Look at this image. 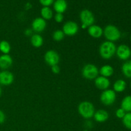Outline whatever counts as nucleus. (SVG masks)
<instances>
[{
    "mask_svg": "<svg viewBox=\"0 0 131 131\" xmlns=\"http://www.w3.org/2000/svg\"><path fill=\"white\" fill-rule=\"evenodd\" d=\"M116 46L114 42L105 41L100 45L99 52L101 57L105 60L112 58L116 54Z\"/></svg>",
    "mask_w": 131,
    "mask_h": 131,
    "instance_id": "1",
    "label": "nucleus"
},
{
    "mask_svg": "<svg viewBox=\"0 0 131 131\" xmlns=\"http://www.w3.org/2000/svg\"><path fill=\"white\" fill-rule=\"evenodd\" d=\"M78 113L84 119L92 118L95 112V109L93 104L90 101H83L80 102L78 107Z\"/></svg>",
    "mask_w": 131,
    "mask_h": 131,
    "instance_id": "2",
    "label": "nucleus"
},
{
    "mask_svg": "<svg viewBox=\"0 0 131 131\" xmlns=\"http://www.w3.org/2000/svg\"><path fill=\"white\" fill-rule=\"evenodd\" d=\"M103 35L107 41L115 42L121 38V32L120 29L113 24H109L103 29Z\"/></svg>",
    "mask_w": 131,
    "mask_h": 131,
    "instance_id": "3",
    "label": "nucleus"
},
{
    "mask_svg": "<svg viewBox=\"0 0 131 131\" xmlns=\"http://www.w3.org/2000/svg\"><path fill=\"white\" fill-rule=\"evenodd\" d=\"M79 18L81 22L82 29H86L90 26L94 24V15L90 10L88 9H84L81 12Z\"/></svg>",
    "mask_w": 131,
    "mask_h": 131,
    "instance_id": "4",
    "label": "nucleus"
},
{
    "mask_svg": "<svg viewBox=\"0 0 131 131\" xmlns=\"http://www.w3.org/2000/svg\"><path fill=\"white\" fill-rule=\"evenodd\" d=\"M81 73L84 78L88 80H93L98 77L99 71L95 65L92 63H88L83 67Z\"/></svg>",
    "mask_w": 131,
    "mask_h": 131,
    "instance_id": "5",
    "label": "nucleus"
},
{
    "mask_svg": "<svg viewBox=\"0 0 131 131\" xmlns=\"http://www.w3.org/2000/svg\"><path fill=\"white\" fill-rule=\"evenodd\" d=\"M116 99V92L113 90L107 89L104 90L100 96V101L105 106H111Z\"/></svg>",
    "mask_w": 131,
    "mask_h": 131,
    "instance_id": "6",
    "label": "nucleus"
},
{
    "mask_svg": "<svg viewBox=\"0 0 131 131\" xmlns=\"http://www.w3.org/2000/svg\"><path fill=\"white\" fill-rule=\"evenodd\" d=\"M44 60L49 66L58 65L60 60V55L54 50H48L44 54Z\"/></svg>",
    "mask_w": 131,
    "mask_h": 131,
    "instance_id": "7",
    "label": "nucleus"
},
{
    "mask_svg": "<svg viewBox=\"0 0 131 131\" xmlns=\"http://www.w3.org/2000/svg\"><path fill=\"white\" fill-rule=\"evenodd\" d=\"M62 31L65 35L68 37H73L78 33L79 31V26L75 22L69 20L63 24Z\"/></svg>",
    "mask_w": 131,
    "mask_h": 131,
    "instance_id": "8",
    "label": "nucleus"
},
{
    "mask_svg": "<svg viewBox=\"0 0 131 131\" xmlns=\"http://www.w3.org/2000/svg\"><path fill=\"white\" fill-rule=\"evenodd\" d=\"M116 54L120 60H127L131 56V49L125 44H121L116 47Z\"/></svg>",
    "mask_w": 131,
    "mask_h": 131,
    "instance_id": "9",
    "label": "nucleus"
},
{
    "mask_svg": "<svg viewBox=\"0 0 131 131\" xmlns=\"http://www.w3.org/2000/svg\"><path fill=\"white\" fill-rule=\"evenodd\" d=\"M46 27H47L46 20L42 17H37L32 21L31 29L36 33H42L46 29Z\"/></svg>",
    "mask_w": 131,
    "mask_h": 131,
    "instance_id": "10",
    "label": "nucleus"
},
{
    "mask_svg": "<svg viewBox=\"0 0 131 131\" xmlns=\"http://www.w3.org/2000/svg\"><path fill=\"white\" fill-rule=\"evenodd\" d=\"M14 81V75L8 70L0 72V85L9 86Z\"/></svg>",
    "mask_w": 131,
    "mask_h": 131,
    "instance_id": "11",
    "label": "nucleus"
},
{
    "mask_svg": "<svg viewBox=\"0 0 131 131\" xmlns=\"http://www.w3.org/2000/svg\"><path fill=\"white\" fill-rule=\"evenodd\" d=\"M95 85L96 88L101 90H106L110 86V81L107 78L103 76H98L95 79Z\"/></svg>",
    "mask_w": 131,
    "mask_h": 131,
    "instance_id": "12",
    "label": "nucleus"
},
{
    "mask_svg": "<svg viewBox=\"0 0 131 131\" xmlns=\"http://www.w3.org/2000/svg\"><path fill=\"white\" fill-rule=\"evenodd\" d=\"M88 33L93 38H99L103 35V29L100 26L93 24L88 28Z\"/></svg>",
    "mask_w": 131,
    "mask_h": 131,
    "instance_id": "13",
    "label": "nucleus"
},
{
    "mask_svg": "<svg viewBox=\"0 0 131 131\" xmlns=\"http://www.w3.org/2000/svg\"><path fill=\"white\" fill-rule=\"evenodd\" d=\"M13 64V59L9 54H1L0 56V69L6 70L11 67Z\"/></svg>",
    "mask_w": 131,
    "mask_h": 131,
    "instance_id": "14",
    "label": "nucleus"
},
{
    "mask_svg": "<svg viewBox=\"0 0 131 131\" xmlns=\"http://www.w3.org/2000/svg\"><path fill=\"white\" fill-rule=\"evenodd\" d=\"M109 113L104 110H99L95 112L93 117L97 122L104 123L109 118Z\"/></svg>",
    "mask_w": 131,
    "mask_h": 131,
    "instance_id": "15",
    "label": "nucleus"
},
{
    "mask_svg": "<svg viewBox=\"0 0 131 131\" xmlns=\"http://www.w3.org/2000/svg\"><path fill=\"white\" fill-rule=\"evenodd\" d=\"M68 7L66 0H56L53 3V8L56 13L63 14Z\"/></svg>",
    "mask_w": 131,
    "mask_h": 131,
    "instance_id": "16",
    "label": "nucleus"
},
{
    "mask_svg": "<svg viewBox=\"0 0 131 131\" xmlns=\"http://www.w3.org/2000/svg\"><path fill=\"white\" fill-rule=\"evenodd\" d=\"M30 42L33 47L35 48H39V47H42L43 45V38L40 34L35 33L31 37Z\"/></svg>",
    "mask_w": 131,
    "mask_h": 131,
    "instance_id": "17",
    "label": "nucleus"
},
{
    "mask_svg": "<svg viewBox=\"0 0 131 131\" xmlns=\"http://www.w3.org/2000/svg\"><path fill=\"white\" fill-rule=\"evenodd\" d=\"M99 74L101 76L105 77V78H110L112 76L114 73V69L113 67L110 65H104L101 67V69L99 70Z\"/></svg>",
    "mask_w": 131,
    "mask_h": 131,
    "instance_id": "18",
    "label": "nucleus"
},
{
    "mask_svg": "<svg viewBox=\"0 0 131 131\" xmlns=\"http://www.w3.org/2000/svg\"><path fill=\"white\" fill-rule=\"evenodd\" d=\"M127 87V83L123 79H118L113 84V90L116 93L123 92Z\"/></svg>",
    "mask_w": 131,
    "mask_h": 131,
    "instance_id": "19",
    "label": "nucleus"
},
{
    "mask_svg": "<svg viewBox=\"0 0 131 131\" xmlns=\"http://www.w3.org/2000/svg\"><path fill=\"white\" fill-rule=\"evenodd\" d=\"M121 108L126 113L131 112V95H127L122 99Z\"/></svg>",
    "mask_w": 131,
    "mask_h": 131,
    "instance_id": "20",
    "label": "nucleus"
},
{
    "mask_svg": "<svg viewBox=\"0 0 131 131\" xmlns=\"http://www.w3.org/2000/svg\"><path fill=\"white\" fill-rule=\"evenodd\" d=\"M40 14L42 18H43L44 20H47L52 19L53 17V12L52 10L47 6H43L40 10Z\"/></svg>",
    "mask_w": 131,
    "mask_h": 131,
    "instance_id": "21",
    "label": "nucleus"
},
{
    "mask_svg": "<svg viewBox=\"0 0 131 131\" xmlns=\"http://www.w3.org/2000/svg\"><path fill=\"white\" fill-rule=\"evenodd\" d=\"M122 72L126 78H131V60L126 61L122 66Z\"/></svg>",
    "mask_w": 131,
    "mask_h": 131,
    "instance_id": "22",
    "label": "nucleus"
},
{
    "mask_svg": "<svg viewBox=\"0 0 131 131\" xmlns=\"http://www.w3.org/2000/svg\"><path fill=\"white\" fill-rule=\"evenodd\" d=\"M11 50V46L8 41L1 40L0 41V52L3 54H8Z\"/></svg>",
    "mask_w": 131,
    "mask_h": 131,
    "instance_id": "23",
    "label": "nucleus"
},
{
    "mask_svg": "<svg viewBox=\"0 0 131 131\" xmlns=\"http://www.w3.org/2000/svg\"><path fill=\"white\" fill-rule=\"evenodd\" d=\"M65 34L61 29H57L52 33V38L56 42H61L65 37Z\"/></svg>",
    "mask_w": 131,
    "mask_h": 131,
    "instance_id": "24",
    "label": "nucleus"
},
{
    "mask_svg": "<svg viewBox=\"0 0 131 131\" xmlns=\"http://www.w3.org/2000/svg\"><path fill=\"white\" fill-rule=\"evenodd\" d=\"M122 122L127 129L131 130V112L126 113L124 117L122 118Z\"/></svg>",
    "mask_w": 131,
    "mask_h": 131,
    "instance_id": "25",
    "label": "nucleus"
},
{
    "mask_svg": "<svg viewBox=\"0 0 131 131\" xmlns=\"http://www.w3.org/2000/svg\"><path fill=\"white\" fill-rule=\"evenodd\" d=\"M125 114H126V112H125L122 108H121V107L118 109L116 111V112H115V115H116V116L118 118L120 119H122L124 117V116L125 115Z\"/></svg>",
    "mask_w": 131,
    "mask_h": 131,
    "instance_id": "26",
    "label": "nucleus"
},
{
    "mask_svg": "<svg viewBox=\"0 0 131 131\" xmlns=\"http://www.w3.org/2000/svg\"><path fill=\"white\" fill-rule=\"evenodd\" d=\"M39 2L43 6L49 7V6L54 3V0H39Z\"/></svg>",
    "mask_w": 131,
    "mask_h": 131,
    "instance_id": "27",
    "label": "nucleus"
},
{
    "mask_svg": "<svg viewBox=\"0 0 131 131\" xmlns=\"http://www.w3.org/2000/svg\"><path fill=\"white\" fill-rule=\"evenodd\" d=\"M64 19V16L63 14H60V13H56L54 15V20L56 23H60L63 22Z\"/></svg>",
    "mask_w": 131,
    "mask_h": 131,
    "instance_id": "28",
    "label": "nucleus"
},
{
    "mask_svg": "<svg viewBox=\"0 0 131 131\" xmlns=\"http://www.w3.org/2000/svg\"><path fill=\"white\" fill-rule=\"evenodd\" d=\"M51 70L52 72L54 74H58L60 72V68L58 66V65H54L51 67Z\"/></svg>",
    "mask_w": 131,
    "mask_h": 131,
    "instance_id": "29",
    "label": "nucleus"
},
{
    "mask_svg": "<svg viewBox=\"0 0 131 131\" xmlns=\"http://www.w3.org/2000/svg\"><path fill=\"white\" fill-rule=\"evenodd\" d=\"M6 120V115H5V113L0 110V124H3Z\"/></svg>",
    "mask_w": 131,
    "mask_h": 131,
    "instance_id": "30",
    "label": "nucleus"
},
{
    "mask_svg": "<svg viewBox=\"0 0 131 131\" xmlns=\"http://www.w3.org/2000/svg\"><path fill=\"white\" fill-rule=\"evenodd\" d=\"M33 31L32 30L31 28H27V29L24 31V34H25L26 36H27V37H29V36L31 37L33 35Z\"/></svg>",
    "mask_w": 131,
    "mask_h": 131,
    "instance_id": "31",
    "label": "nucleus"
},
{
    "mask_svg": "<svg viewBox=\"0 0 131 131\" xmlns=\"http://www.w3.org/2000/svg\"><path fill=\"white\" fill-rule=\"evenodd\" d=\"M1 94H2V89H1V85H0V97L1 96Z\"/></svg>",
    "mask_w": 131,
    "mask_h": 131,
    "instance_id": "32",
    "label": "nucleus"
},
{
    "mask_svg": "<svg viewBox=\"0 0 131 131\" xmlns=\"http://www.w3.org/2000/svg\"><path fill=\"white\" fill-rule=\"evenodd\" d=\"M130 42H131V35H130Z\"/></svg>",
    "mask_w": 131,
    "mask_h": 131,
    "instance_id": "33",
    "label": "nucleus"
},
{
    "mask_svg": "<svg viewBox=\"0 0 131 131\" xmlns=\"http://www.w3.org/2000/svg\"><path fill=\"white\" fill-rule=\"evenodd\" d=\"M83 131H89L88 130H83Z\"/></svg>",
    "mask_w": 131,
    "mask_h": 131,
    "instance_id": "34",
    "label": "nucleus"
},
{
    "mask_svg": "<svg viewBox=\"0 0 131 131\" xmlns=\"http://www.w3.org/2000/svg\"><path fill=\"white\" fill-rule=\"evenodd\" d=\"M130 88H131V83H130Z\"/></svg>",
    "mask_w": 131,
    "mask_h": 131,
    "instance_id": "35",
    "label": "nucleus"
}]
</instances>
